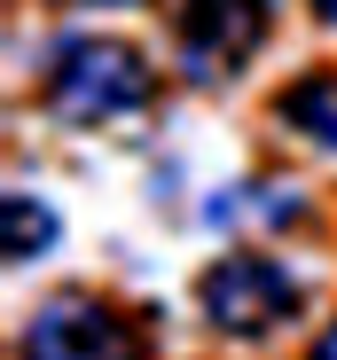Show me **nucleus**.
<instances>
[{
	"label": "nucleus",
	"mask_w": 337,
	"mask_h": 360,
	"mask_svg": "<svg viewBox=\"0 0 337 360\" xmlns=\"http://www.w3.org/2000/svg\"><path fill=\"white\" fill-rule=\"evenodd\" d=\"M314 360H337V314H329V329L314 337Z\"/></svg>",
	"instance_id": "nucleus-8"
},
{
	"label": "nucleus",
	"mask_w": 337,
	"mask_h": 360,
	"mask_svg": "<svg viewBox=\"0 0 337 360\" xmlns=\"http://www.w3.org/2000/svg\"><path fill=\"white\" fill-rule=\"evenodd\" d=\"M16 360H149V337L126 306H110L94 290H63L47 306H32Z\"/></svg>",
	"instance_id": "nucleus-4"
},
{
	"label": "nucleus",
	"mask_w": 337,
	"mask_h": 360,
	"mask_svg": "<svg viewBox=\"0 0 337 360\" xmlns=\"http://www.w3.org/2000/svg\"><path fill=\"white\" fill-rule=\"evenodd\" d=\"M298 306H306V274L274 251H220L196 274V314L228 345H259L274 329H291Z\"/></svg>",
	"instance_id": "nucleus-2"
},
{
	"label": "nucleus",
	"mask_w": 337,
	"mask_h": 360,
	"mask_svg": "<svg viewBox=\"0 0 337 360\" xmlns=\"http://www.w3.org/2000/svg\"><path fill=\"white\" fill-rule=\"evenodd\" d=\"M314 16H322V24H337V0H314Z\"/></svg>",
	"instance_id": "nucleus-9"
},
{
	"label": "nucleus",
	"mask_w": 337,
	"mask_h": 360,
	"mask_svg": "<svg viewBox=\"0 0 337 360\" xmlns=\"http://www.w3.org/2000/svg\"><path fill=\"white\" fill-rule=\"evenodd\" d=\"M55 235H63V219H55L32 188H8V259H16V266L47 259V251H55Z\"/></svg>",
	"instance_id": "nucleus-6"
},
{
	"label": "nucleus",
	"mask_w": 337,
	"mask_h": 360,
	"mask_svg": "<svg viewBox=\"0 0 337 360\" xmlns=\"http://www.w3.org/2000/svg\"><path fill=\"white\" fill-rule=\"evenodd\" d=\"M283 0H173V63L189 86H228L274 39Z\"/></svg>",
	"instance_id": "nucleus-3"
},
{
	"label": "nucleus",
	"mask_w": 337,
	"mask_h": 360,
	"mask_svg": "<svg viewBox=\"0 0 337 360\" xmlns=\"http://www.w3.org/2000/svg\"><path fill=\"white\" fill-rule=\"evenodd\" d=\"M157 102V63L134 39H110V32H63L47 39V63H39V110L71 134L94 126H126Z\"/></svg>",
	"instance_id": "nucleus-1"
},
{
	"label": "nucleus",
	"mask_w": 337,
	"mask_h": 360,
	"mask_svg": "<svg viewBox=\"0 0 337 360\" xmlns=\"http://www.w3.org/2000/svg\"><path fill=\"white\" fill-rule=\"evenodd\" d=\"M274 126L306 149H322V157H337V63H322V71H306L274 94Z\"/></svg>",
	"instance_id": "nucleus-5"
},
{
	"label": "nucleus",
	"mask_w": 337,
	"mask_h": 360,
	"mask_svg": "<svg viewBox=\"0 0 337 360\" xmlns=\"http://www.w3.org/2000/svg\"><path fill=\"white\" fill-rule=\"evenodd\" d=\"M55 8H165V0H55Z\"/></svg>",
	"instance_id": "nucleus-7"
}]
</instances>
